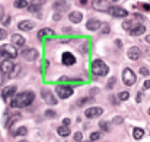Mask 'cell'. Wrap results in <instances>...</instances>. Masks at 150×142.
Returning <instances> with one entry per match:
<instances>
[{"mask_svg": "<svg viewBox=\"0 0 150 142\" xmlns=\"http://www.w3.org/2000/svg\"><path fill=\"white\" fill-rule=\"evenodd\" d=\"M34 99H35V94L32 92H23V93L16 94L10 100V106L12 107H26L34 101Z\"/></svg>", "mask_w": 150, "mask_h": 142, "instance_id": "obj_1", "label": "cell"}, {"mask_svg": "<svg viewBox=\"0 0 150 142\" xmlns=\"http://www.w3.org/2000/svg\"><path fill=\"white\" fill-rule=\"evenodd\" d=\"M92 73L95 76H106L108 74V65L102 59H95L92 62Z\"/></svg>", "mask_w": 150, "mask_h": 142, "instance_id": "obj_2", "label": "cell"}, {"mask_svg": "<svg viewBox=\"0 0 150 142\" xmlns=\"http://www.w3.org/2000/svg\"><path fill=\"white\" fill-rule=\"evenodd\" d=\"M0 54L4 55L6 58H16L18 51H16V47L6 44V45H1V48H0Z\"/></svg>", "mask_w": 150, "mask_h": 142, "instance_id": "obj_3", "label": "cell"}, {"mask_svg": "<svg viewBox=\"0 0 150 142\" xmlns=\"http://www.w3.org/2000/svg\"><path fill=\"white\" fill-rule=\"evenodd\" d=\"M122 81H124V84H127V86H133V84L136 83V74L133 73L131 68H125V70L122 71Z\"/></svg>", "mask_w": 150, "mask_h": 142, "instance_id": "obj_4", "label": "cell"}, {"mask_svg": "<svg viewBox=\"0 0 150 142\" xmlns=\"http://www.w3.org/2000/svg\"><path fill=\"white\" fill-rule=\"evenodd\" d=\"M108 12H109V15L114 16V17H125V16H128V12H127L125 9H122V7H118V6L109 7Z\"/></svg>", "mask_w": 150, "mask_h": 142, "instance_id": "obj_5", "label": "cell"}, {"mask_svg": "<svg viewBox=\"0 0 150 142\" xmlns=\"http://www.w3.org/2000/svg\"><path fill=\"white\" fill-rule=\"evenodd\" d=\"M73 94V89L69 87V86H58L57 87V96L60 99H67Z\"/></svg>", "mask_w": 150, "mask_h": 142, "instance_id": "obj_6", "label": "cell"}, {"mask_svg": "<svg viewBox=\"0 0 150 142\" xmlns=\"http://www.w3.org/2000/svg\"><path fill=\"white\" fill-rule=\"evenodd\" d=\"M15 93H16V87H15V86H9V87H4V89H3L1 97H3L4 101L9 103V101L12 100V97L15 96Z\"/></svg>", "mask_w": 150, "mask_h": 142, "instance_id": "obj_7", "label": "cell"}, {"mask_svg": "<svg viewBox=\"0 0 150 142\" xmlns=\"http://www.w3.org/2000/svg\"><path fill=\"white\" fill-rule=\"evenodd\" d=\"M15 70V65H13V62L10 61V59H4L1 64H0V71L3 73V74H12V71Z\"/></svg>", "mask_w": 150, "mask_h": 142, "instance_id": "obj_8", "label": "cell"}, {"mask_svg": "<svg viewBox=\"0 0 150 142\" xmlns=\"http://www.w3.org/2000/svg\"><path fill=\"white\" fill-rule=\"evenodd\" d=\"M22 57L26 59V61H35L38 58V51L34 49V48H28L22 52Z\"/></svg>", "mask_w": 150, "mask_h": 142, "instance_id": "obj_9", "label": "cell"}, {"mask_svg": "<svg viewBox=\"0 0 150 142\" xmlns=\"http://www.w3.org/2000/svg\"><path fill=\"white\" fill-rule=\"evenodd\" d=\"M102 113H103V109H102V107H89V109H86L85 116L89 118V119H93V118L100 116Z\"/></svg>", "mask_w": 150, "mask_h": 142, "instance_id": "obj_10", "label": "cell"}, {"mask_svg": "<svg viewBox=\"0 0 150 142\" xmlns=\"http://www.w3.org/2000/svg\"><path fill=\"white\" fill-rule=\"evenodd\" d=\"M92 6L95 10H99V12H105L109 9V4H108V0H93L92 1Z\"/></svg>", "mask_w": 150, "mask_h": 142, "instance_id": "obj_11", "label": "cell"}, {"mask_svg": "<svg viewBox=\"0 0 150 142\" xmlns=\"http://www.w3.org/2000/svg\"><path fill=\"white\" fill-rule=\"evenodd\" d=\"M61 62L64 65H73L76 62V58H74V55L71 52H64L63 57H61Z\"/></svg>", "mask_w": 150, "mask_h": 142, "instance_id": "obj_12", "label": "cell"}, {"mask_svg": "<svg viewBox=\"0 0 150 142\" xmlns=\"http://www.w3.org/2000/svg\"><path fill=\"white\" fill-rule=\"evenodd\" d=\"M44 3H45V0H31V4L28 6V10L31 13H37Z\"/></svg>", "mask_w": 150, "mask_h": 142, "instance_id": "obj_13", "label": "cell"}, {"mask_svg": "<svg viewBox=\"0 0 150 142\" xmlns=\"http://www.w3.org/2000/svg\"><path fill=\"white\" fill-rule=\"evenodd\" d=\"M127 55H128V58H130V59L136 61V59H139V58H140L142 51H140V48H139V47H131L130 49H128Z\"/></svg>", "mask_w": 150, "mask_h": 142, "instance_id": "obj_14", "label": "cell"}, {"mask_svg": "<svg viewBox=\"0 0 150 142\" xmlns=\"http://www.w3.org/2000/svg\"><path fill=\"white\" fill-rule=\"evenodd\" d=\"M54 36V31L50 29V28H45V29H41L38 32V38L40 39H50Z\"/></svg>", "mask_w": 150, "mask_h": 142, "instance_id": "obj_15", "label": "cell"}, {"mask_svg": "<svg viewBox=\"0 0 150 142\" xmlns=\"http://www.w3.org/2000/svg\"><path fill=\"white\" fill-rule=\"evenodd\" d=\"M100 20H98V19H89L88 20V23H86V28L89 29V31H98L100 28Z\"/></svg>", "mask_w": 150, "mask_h": 142, "instance_id": "obj_16", "label": "cell"}, {"mask_svg": "<svg viewBox=\"0 0 150 142\" xmlns=\"http://www.w3.org/2000/svg\"><path fill=\"white\" fill-rule=\"evenodd\" d=\"M34 26H35V23H34L32 20H22V22L18 25V28H19L21 31H31V29H34Z\"/></svg>", "mask_w": 150, "mask_h": 142, "instance_id": "obj_17", "label": "cell"}, {"mask_svg": "<svg viewBox=\"0 0 150 142\" xmlns=\"http://www.w3.org/2000/svg\"><path fill=\"white\" fill-rule=\"evenodd\" d=\"M12 42L16 47H23L25 45V38L22 35H19V34H15V35H12Z\"/></svg>", "mask_w": 150, "mask_h": 142, "instance_id": "obj_18", "label": "cell"}, {"mask_svg": "<svg viewBox=\"0 0 150 142\" xmlns=\"http://www.w3.org/2000/svg\"><path fill=\"white\" fill-rule=\"evenodd\" d=\"M42 99L47 101V103H50V104H55L57 103V100H55V97L52 96L50 90H42Z\"/></svg>", "mask_w": 150, "mask_h": 142, "instance_id": "obj_19", "label": "cell"}, {"mask_svg": "<svg viewBox=\"0 0 150 142\" xmlns=\"http://www.w3.org/2000/svg\"><path fill=\"white\" fill-rule=\"evenodd\" d=\"M69 19H70L73 23H80L82 19H83V15H82L80 12H71V13L69 15Z\"/></svg>", "mask_w": 150, "mask_h": 142, "instance_id": "obj_20", "label": "cell"}, {"mask_svg": "<svg viewBox=\"0 0 150 142\" xmlns=\"http://www.w3.org/2000/svg\"><path fill=\"white\" fill-rule=\"evenodd\" d=\"M144 31H146V28L143 26V25H140V23H137L131 31H130V34L133 35V36H139V35H142V34H144Z\"/></svg>", "mask_w": 150, "mask_h": 142, "instance_id": "obj_21", "label": "cell"}, {"mask_svg": "<svg viewBox=\"0 0 150 142\" xmlns=\"http://www.w3.org/2000/svg\"><path fill=\"white\" fill-rule=\"evenodd\" d=\"M21 119V113H13V115H10L9 116V119L6 120V128H12L13 126V123L15 122H18Z\"/></svg>", "mask_w": 150, "mask_h": 142, "instance_id": "obj_22", "label": "cell"}, {"mask_svg": "<svg viewBox=\"0 0 150 142\" xmlns=\"http://www.w3.org/2000/svg\"><path fill=\"white\" fill-rule=\"evenodd\" d=\"M57 134L60 135V136H69L70 135V128L67 126V125H63V126H60V128H57Z\"/></svg>", "mask_w": 150, "mask_h": 142, "instance_id": "obj_23", "label": "cell"}, {"mask_svg": "<svg viewBox=\"0 0 150 142\" xmlns=\"http://www.w3.org/2000/svg\"><path fill=\"white\" fill-rule=\"evenodd\" d=\"M26 134H28V129H26L25 126H22V128H19V129H16V131H12V135H13V136H18V135L25 136Z\"/></svg>", "mask_w": 150, "mask_h": 142, "instance_id": "obj_24", "label": "cell"}, {"mask_svg": "<svg viewBox=\"0 0 150 142\" xmlns=\"http://www.w3.org/2000/svg\"><path fill=\"white\" fill-rule=\"evenodd\" d=\"M133 136H134V139H142V138L144 136V131H143L142 128H136V129L133 131Z\"/></svg>", "mask_w": 150, "mask_h": 142, "instance_id": "obj_25", "label": "cell"}, {"mask_svg": "<svg viewBox=\"0 0 150 142\" xmlns=\"http://www.w3.org/2000/svg\"><path fill=\"white\" fill-rule=\"evenodd\" d=\"M66 7H67V3H66V1H61V0L54 4V9H57V12H63Z\"/></svg>", "mask_w": 150, "mask_h": 142, "instance_id": "obj_26", "label": "cell"}, {"mask_svg": "<svg viewBox=\"0 0 150 142\" xmlns=\"http://www.w3.org/2000/svg\"><path fill=\"white\" fill-rule=\"evenodd\" d=\"M136 25H137V23H134L133 20H125V22L122 23V28H124V29H127V31H131Z\"/></svg>", "mask_w": 150, "mask_h": 142, "instance_id": "obj_27", "label": "cell"}, {"mask_svg": "<svg viewBox=\"0 0 150 142\" xmlns=\"http://www.w3.org/2000/svg\"><path fill=\"white\" fill-rule=\"evenodd\" d=\"M15 7H18V9L28 7V1L26 0H15Z\"/></svg>", "mask_w": 150, "mask_h": 142, "instance_id": "obj_28", "label": "cell"}, {"mask_svg": "<svg viewBox=\"0 0 150 142\" xmlns=\"http://www.w3.org/2000/svg\"><path fill=\"white\" fill-rule=\"evenodd\" d=\"M118 99L122 100V101H124V100H128V99H130V93H128V92H120Z\"/></svg>", "mask_w": 150, "mask_h": 142, "instance_id": "obj_29", "label": "cell"}, {"mask_svg": "<svg viewBox=\"0 0 150 142\" xmlns=\"http://www.w3.org/2000/svg\"><path fill=\"white\" fill-rule=\"evenodd\" d=\"M99 128L102 129V131H109V125H108V122H105V120H100L99 122Z\"/></svg>", "mask_w": 150, "mask_h": 142, "instance_id": "obj_30", "label": "cell"}, {"mask_svg": "<svg viewBox=\"0 0 150 142\" xmlns=\"http://www.w3.org/2000/svg\"><path fill=\"white\" fill-rule=\"evenodd\" d=\"M89 101H91V97H83V99H79L77 104H79V106H83L85 103H89Z\"/></svg>", "mask_w": 150, "mask_h": 142, "instance_id": "obj_31", "label": "cell"}, {"mask_svg": "<svg viewBox=\"0 0 150 142\" xmlns=\"http://www.w3.org/2000/svg\"><path fill=\"white\" fill-rule=\"evenodd\" d=\"M115 81H117V80H115V77H111V78H109V81H108V84H106V87H108V89H112V87H114V84H115Z\"/></svg>", "mask_w": 150, "mask_h": 142, "instance_id": "obj_32", "label": "cell"}, {"mask_svg": "<svg viewBox=\"0 0 150 142\" xmlns=\"http://www.w3.org/2000/svg\"><path fill=\"white\" fill-rule=\"evenodd\" d=\"M99 136H100L99 132H92L91 134V141H96V139H99Z\"/></svg>", "mask_w": 150, "mask_h": 142, "instance_id": "obj_33", "label": "cell"}, {"mask_svg": "<svg viewBox=\"0 0 150 142\" xmlns=\"http://www.w3.org/2000/svg\"><path fill=\"white\" fill-rule=\"evenodd\" d=\"M82 139H83V135H82V132H76V134H74V141L82 142Z\"/></svg>", "mask_w": 150, "mask_h": 142, "instance_id": "obj_34", "label": "cell"}, {"mask_svg": "<svg viewBox=\"0 0 150 142\" xmlns=\"http://www.w3.org/2000/svg\"><path fill=\"white\" fill-rule=\"evenodd\" d=\"M140 74H142V76H149V70H147L146 67H142V68H140Z\"/></svg>", "mask_w": 150, "mask_h": 142, "instance_id": "obj_35", "label": "cell"}, {"mask_svg": "<svg viewBox=\"0 0 150 142\" xmlns=\"http://www.w3.org/2000/svg\"><path fill=\"white\" fill-rule=\"evenodd\" d=\"M102 32H103L105 35H106V34H109V25H106V23H105V25H103V28H102Z\"/></svg>", "mask_w": 150, "mask_h": 142, "instance_id": "obj_36", "label": "cell"}, {"mask_svg": "<svg viewBox=\"0 0 150 142\" xmlns=\"http://www.w3.org/2000/svg\"><path fill=\"white\" fill-rule=\"evenodd\" d=\"M45 116H48V118H54V116H55V112H54V110H47V112H45Z\"/></svg>", "mask_w": 150, "mask_h": 142, "instance_id": "obj_37", "label": "cell"}, {"mask_svg": "<svg viewBox=\"0 0 150 142\" xmlns=\"http://www.w3.org/2000/svg\"><path fill=\"white\" fill-rule=\"evenodd\" d=\"M7 36V34H6V31L4 29H0V39H4Z\"/></svg>", "mask_w": 150, "mask_h": 142, "instance_id": "obj_38", "label": "cell"}, {"mask_svg": "<svg viewBox=\"0 0 150 142\" xmlns=\"http://www.w3.org/2000/svg\"><path fill=\"white\" fill-rule=\"evenodd\" d=\"M114 123H122V118H121V116L114 118Z\"/></svg>", "mask_w": 150, "mask_h": 142, "instance_id": "obj_39", "label": "cell"}, {"mask_svg": "<svg viewBox=\"0 0 150 142\" xmlns=\"http://www.w3.org/2000/svg\"><path fill=\"white\" fill-rule=\"evenodd\" d=\"M143 87H144V89H150V80H146V81H144Z\"/></svg>", "mask_w": 150, "mask_h": 142, "instance_id": "obj_40", "label": "cell"}, {"mask_svg": "<svg viewBox=\"0 0 150 142\" xmlns=\"http://www.w3.org/2000/svg\"><path fill=\"white\" fill-rule=\"evenodd\" d=\"M63 125H67V126H69V125H70V119H69V118L63 119Z\"/></svg>", "mask_w": 150, "mask_h": 142, "instance_id": "obj_41", "label": "cell"}, {"mask_svg": "<svg viewBox=\"0 0 150 142\" xmlns=\"http://www.w3.org/2000/svg\"><path fill=\"white\" fill-rule=\"evenodd\" d=\"M60 17H61L60 13H55V15H54V20H60Z\"/></svg>", "mask_w": 150, "mask_h": 142, "instance_id": "obj_42", "label": "cell"}, {"mask_svg": "<svg viewBox=\"0 0 150 142\" xmlns=\"http://www.w3.org/2000/svg\"><path fill=\"white\" fill-rule=\"evenodd\" d=\"M142 99H143V97H142V94L139 93V94H137V97H136V100H137V103H140V101H142Z\"/></svg>", "mask_w": 150, "mask_h": 142, "instance_id": "obj_43", "label": "cell"}, {"mask_svg": "<svg viewBox=\"0 0 150 142\" xmlns=\"http://www.w3.org/2000/svg\"><path fill=\"white\" fill-rule=\"evenodd\" d=\"M142 7H143L144 10H150V6H149V4H142Z\"/></svg>", "mask_w": 150, "mask_h": 142, "instance_id": "obj_44", "label": "cell"}, {"mask_svg": "<svg viewBox=\"0 0 150 142\" xmlns=\"http://www.w3.org/2000/svg\"><path fill=\"white\" fill-rule=\"evenodd\" d=\"M4 25L7 26V25H10V17H6V20H4Z\"/></svg>", "mask_w": 150, "mask_h": 142, "instance_id": "obj_45", "label": "cell"}, {"mask_svg": "<svg viewBox=\"0 0 150 142\" xmlns=\"http://www.w3.org/2000/svg\"><path fill=\"white\" fill-rule=\"evenodd\" d=\"M80 4H88V0H79Z\"/></svg>", "mask_w": 150, "mask_h": 142, "instance_id": "obj_46", "label": "cell"}, {"mask_svg": "<svg viewBox=\"0 0 150 142\" xmlns=\"http://www.w3.org/2000/svg\"><path fill=\"white\" fill-rule=\"evenodd\" d=\"M1 17H3V7L0 6V20H1Z\"/></svg>", "mask_w": 150, "mask_h": 142, "instance_id": "obj_47", "label": "cell"}, {"mask_svg": "<svg viewBox=\"0 0 150 142\" xmlns=\"http://www.w3.org/2000/svg\"><path fill=\"white\" fill-rule=\"evenodd\" d=\"M115 44H117V47H118V48H121V41H117Z\"/></svg>", "mask_w": 150, "mask_h": 142, "instance_id": "obj_48", "label": "cell"}, {"mask_svg": "<svg viewBox=\"0 0 150 142\" xmlns=\"http://www.w3.org/2000/svg\"><path fill=\"white\" fill-rule=\"evenodd\" d=\"M146 41H147V42L150 44V35H147V36H146Z\"/></svg>", "mask_w": 150, "mask_h": 142, "instance_id": "obj_49", "label": "cell"}, {"mask_svg": "<svg viewBox=\"0 0 150 142\" xmlns=\"http://www.w3.org/2000/svg\"><path fill=\"white\" fill-rule=\"evenodd\" d=\"M19 142H28V141H25V139H22V141H19Z\"/></svg>", "mask_w": 150, "mask_h": 142, "instance_id": "obj_50", "label": "cell"}, {"mask_svg": "<svg viewBox=\"0 0 150 142\" xmlns=\"http://www.w3.org/2000/svg\"><path fill=\"white\" fill-rule=\"evenodd\" d=\"M149 115H150V109H149Z\"/></svg>", "mask_w": 150, "mask_h": 142, "instance_id": "obj_51", "label": "cell"}, {"mask_svg": "<svg viewBox=\"0 0 150 142\" xmlns=\"http://www.w3.org/2000/svg\"><path fill=\"white\" fill-rule=\"evenodd\" d=\"M114 1H117V0H114Z\"/></svg>", "mask_w": 150, "mask_h": 142, "instance_id": "obj_52", "label": "cell"}, {"mask_svg": "<svg viewBox=\"0 0 150 142\" xmlns=\"http://www.w3.org/2000/svg\"><path fill=\"white\" fill-rule=\"evenodd\" d=\"M91 142H92V141H91Z\"/></svg>", "mask_w": 150, "mask_h": 142, "instance_id": "obj_53", "label": "cell"}]
</instances>
